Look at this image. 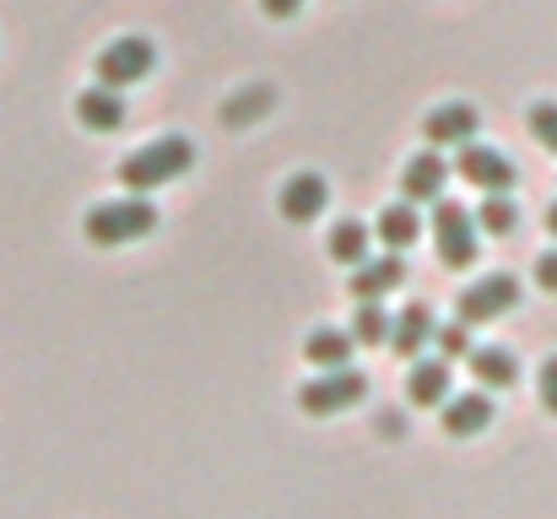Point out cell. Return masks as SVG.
Segmentation results:
<instances>
[{"label":"cell","instance_id":"cell-13","mask_svg":"<svg viewBox=\"0 0 557 519\" xmlns=\"http://www.w3.org/2000/svg\"><path fill=\"white\" fill-rule=\"evenodd\" d=\"M487 422H493V400H487L482 390L444 400V433H449V438H476Z\"/></svg>","mask_w":557,"mask_h":519},{"label":"cell","instance_id":"cell-10","mask_svg":"<svg viewBox=\"0 0 557 519\" xmlns=\"http://www.w3.org/2000/svg\"><path fill=\"white\" fill-rule=\"evenodd\" d=\"M476 131H482V120H476L471 103H438V109L422 120V136H428L433 147H466V141H476Z\"/></svg>","mask_w":557,"mask_h":519},{"label":"cell","instance_id":"cell-27","mask_svg":"<svg viewBox=\"0 0 557 519\" xmlns=\"http://www.w3.org/2000/svg\"><path fill=\"white\" fill-rule=\"evenodd\" d=\"M260 11H265V16H276V22H287V16H298V11H304V0H260Z\"/></svg>","mask_w":557,"mask_h":519},{"label":"cell","instance_id":"cell-4","mask_svg":"<svg viewBox=\"0 0 557 519\" xmlns=\"http://www.w3.org/2000/svg\"><path fill=\"white\" fill-rule=\"evenodd\" d=\"M152 65H158L152 38L125 33V38H114V44L98 54V82H103V87H136V82L152 76Z\"/></svg>","mask_w":557,"mask_h":519},{"label":"cell","instance_id":"cell-25","mask_svg":"<svg viewBox=\"0 0 557 519\" xmlns=\"http://www.w3.org/2000/svg\"><path fill=\"white\" fill-rule=\"evenodd\" d=\"M536 390H542V406L557 417V357L542 362V373H536Z\"/></svg>","mask_w":557,"mask_h":519},{"label":"cell","instance_id":"cell-26","mask_svg":"<svg viewBox=\"0 0 557 519\" xmlns=\"http://www.w3.org/2000/svg\"><path fill=\"white\" fill-rule=\"evenodd\" d=\"M536 287H542V293H557V249H547V255L536 260Z\"/></svg>","mask_w":557,"mask_h":519},{"label":"cell","instance_id":"cell-23","mask_svg":"<svg viewBox=\"0 0 557 519\" xmlns=\"http://www.w3.org/2000/svg\"><path fill=\"white\" fill-rule=\"evenodd\" d=\"M433 346H438V357H444V362H455V357H471V325H466V320H455V325H438V331H433Z\"/></svg>","mask_w":557,"mask_h":519},{"label":"cell","instance_id":"cell-28","mask_svg":"<svg viewBox=\"0 0 557 519\" xmlns=\"http://www.w3.org/2000/svg\"><path fill=\"white\" fill-rule=\"evenodd\" d=\"M379 433H384V438H400V433H406V417H400V411H379Z\"/></svg>","mask_w":557,"mask_h":519},{"label":"cell","instance_id":"cell-8","mask_svg":"<svg viewBox=\"0 0 557 519\" xmlns=\"http://www.w3.org/2000/svg\"><path fill=\"white\" fill-rule=\"evenodd\" d=\"M325 206H331V184H325V173H314V169L293 173V178L282 184V195H276V211H282L293 227L325 217Z\"/></svg>","mask_w":557,"mask_h":519},{"label":"cell","instance_id":"cell-19","mask_svg":"<svg viewBox=\"0 0 557 519\" xmlns=\"http://www.w3.org/2000/svg\"><path fill=\"white\" fill-rule=\"evenodd\" d=\"M373 233L400 255V249H411L417 244V233H422V222H417V211H411V200H400V206H384L379 211V222H373Z\"/></svg>","mask_w":557,"mask_h":519},{"label":"cell","instance_id":"cell-21","mask_svg":"<svg viewBox=\"0 0 557 519\" xmlns=\"http://www.w3.org/2000/svg\"><path fill=\"white\" fill-rule=\"evenodd\" d=\"M389 331H395V320L384 314V304H358V314H352V342L358 346H384L389 342Z\"/></svg>","mask_w":557,"mask_h":519},{"label":"cell","instance_id":"cell-22","mask_svg":"<svg viewBox=\"0 0 557 519\" xmlns=\"http://www.w3.org/2000/svg\"><path fill=\"white\" fill-rule=\"evenodd\" d=\"M476 227H482V233H493V238H509V233L520 227L515 200H509V195H487V200H482V211H476Z\"/></svg>","mask_w":557,"mask_h":519},{"label":"cell","instance_id":"cell-29","mask_svg":"<svg viewBox=\"0 0 557 519\" xmlns=\"http://www.w3.org/2000/svg\"><path fill=\"white\" fill-rule=\"evenodd\" d=\"M547 233H553V238H557V206H553V211H547Z\"/></svg>","mask_w":557,"mask_h":519},{"label":"cell","instance_id":"cell-17","mask_svg":"<svg viewBox=\"0 0 557 519\" xmlns=\"http://www.w3.org/2000/svg\"><path fill=\"white\" fill-rule=\"evenodd\" d=\"M406 395L411 406H444L449 400V362L444 357H422L406 379Z\"/></svg>","mask_w":557,"mask_h":519},{"label":"cell","instance_id":"cell-16","mask_svg":"<svg viewBox=\"0 0 557 519\" xmlns=\"http://www.w3.org/2000/svg\"><path fill=\"white\" fill-rule=\"evenodd\" d=\"M471 373L482 390H509L520 379V357L509 346H471Z\"/></svg>","mask_w":557,"mask_h":519},{"label":"cell","instance_id":"cell-7","mask_svg":"<svg viewBox=\"0 0 557 519\" xmlns=\"http://www.w3.org/2000/svg\"><path fill=\"white\" fill-rule=\"evenodd\" d=\"M455 173L466 178V184H476L482 195H509L515 189V163L498 152V147H482V141H466L460 147V158H455Z\"/></svg>","mask_w":557,"mask_h":519},{"label":"cell","instance_id":"cell-5","mask_svg":"<svg viewBox=\"0 0 557 519\" xmlns=\"http://www.w3.org/2000/svg\"><path fill=\"white\" fill-rule=\"evenodd\" d=\"M433 249H438V260L449 271H466L476 260V217L466 206H455V200H438V211H433Z\"/></svg>","mask_w":557,"mask_h":519},{"label":"cell","instance_id":"cell-6","mask_svg":"<svg viewBox=\"0 0 557 519\" xmlns=\"http://www.w3.org/2000/svg\"><path fill=\"white\" fill-rule=\"evenodd\" d=\"M515 304H520V282L509 271H493V276H482V282H471L460 293V320L466 325H487V320L509 314Z\"/></svg>","mask_w":557,"mask_h":519},{"label":"cell","instance_id":"cell-24","mask_svg":"<svg viewBox=\"0 0 557 519\" xmlns=\"http://www.w3.org/2000/svg\"><path fill=\"white\" fill-rule=\"evenodd\" d=\"M531 136L547 152H557V103H531Z\"/></svg>","mask_w":557,"mask_h":519},{"label":"cell","instance_id":"cell-15","mask_svg":"<svg viewBox=\"0 0 557 519\" xmlns=\"http://www.w3.org/2000/svg\"><path fill=\"white\" fill-rule=\"evenodd\" d=\"M271 109H276V92H271L265 82H249V87H238V92L222 103V125H227V131H244V125L265 120Z\"/></svg>","mask_w":557,"mask_h":519},{"label":"cell","instance_id":"cell-12","mask_svg":"<svg viewBox=\"0 0 557 519\" xmlns=\"http://www.w3.org/2000/svg\"><path fill=\"white\" fill-rule=\"evenodd\" d=\"M76 120L87 125V131H98V136H109V131H120L125 125V98H120V87H87L82 98H76Z\"/></svg>","mask_w":557,"mask_h":519},{"label":"cell","instance_id":"cell-11","mask_svg":"<svg viewBox=\"0 0 557 519\" xmlns=\"http://www.w3.org/2000/svg\"><path fill=\"white\" fill-rule=\"evenodd\" d=\"M400 282H406V260L389 249L384 260H363V265H352V282H347V287H352V298H358V304H379V298H384V293H395Z\"/></svg>","mask_w":557,"mask_h":519},{"label":"cell","instance_id":"cell-2","mask_svg":"<svg viewBox=\"0 0 557 519\" xmlns=\"http://www.w3.org/2000/svg\"><path fill=\"white\" fill-rule=\"evenodd\" d=\"M152 227H158V211H152L147 195L103 200V206H92L87 222H82V233H87L92 244H103V249H114V244H136V238H147Z\"/></svg>","mask_w":557,"mask_h":519},{"label":"cell","instance_id":"cell-9","mask_svg":"<svg viewBox=\"0 0 557 519\" xmlns=\"http://www.w3.org/2000/svg\"><path fill=\"white\" fill-rule=\"evenodd\" d=\"M449 173L455 169L438 158V147H433V152H417V158L406 163V173H400V195H406L411 206H438V200H444Z\"/></svg>","mask_w":557,"mask_h":519},{"label":"cell","instance_id":"cell-1","mask_svg":"<svg viewBox=\"0 0 557 519\" xmlns=\"http://www.w3.org/2000/svg\"><path fill=\"white\" fill-rule=\"evenodd\" d=\"M189 169H195V141L189 136H158V141H147L141 152H131L120 163V184L131 195H147V189H163V184L185 178Z\"/></svg>","mask_w":557,"mask_h":519},{"label":"cell","instance_id":"cell-3","mask_svg":"<svg viewBox=\"0 0 557 519\" xmlns=\"http://www.w3.org/2000/svg\"><path fill=\"white\" fill-rule=\"evenodd\" d=\"M363 395H369V373H358V368H325L320 379H309L298 390V411L336 417V411H352Z\"/></svg>","mask_w":557,"mask_h":519},{"label":"cell","instance_id":"cell-20","mask_svg":"<svg viewBox=\"0 0 557 519\" xmlns=\"http://www.w3.org/2000/svg\"><path fill=\"white\" fill-rule=\"evenodd\" d=\"M369 238L373 227H363V222H336L331 227V238H325V249H331V260H342V265H363L369 260Z\"/></svg>","mask_w":557,"mask_h":519},{"label":"cell","instance_id":"cell-14","mask_svg":"<svg viewBox=\"0 0 557 519\" xmlns=\"http://www.w3.org/2000/svg\"><path fill=\"white\" fill-rule=\"evenodd\" d=\"M433 331H438L433 309H428V304H406L400 320H395V331H389L395 357H422V346H433Z\"/></svg>","mask_w":557,"mask_h":519},{"label":"cell","instance_id":"cell-18","mask_svg":"<svg viewBox=\"0 0 557 519\" xmlns=\"http://www.w3.org/2000/svg\"><path fill=\"white\" fill-rule=\"evenodd\" d=\"M352 331H309L304 336V357L314 368H352Z\"/></svg>","mask_w":557,"mask_h":519}]
</instances>
